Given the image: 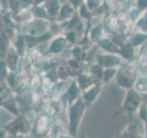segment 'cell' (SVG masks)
I'll return each instance as SVG.
<instances>
[{
    "instance_id": "6da1fadb",
    "label": "cell",
    "mask_w": 147,
    "mask_h": 138,
    "mask_svg": "<svg viewBox=\"0 0 147 138\" xmlns=\"http://www.w3.org/2000/svg\"><path fill=\"white\" fill-rule=\"evenodd\" d=\"M141 103L142 97L140 93H138L134 89H131L128 90L126 94L125 99H124L123 102V109L126 113L131 115L136 110L139 109Z\"/></svg>"
},
{
    "instance_id": "7a4b0ae2",
    "label": "cell",
    "mask_w": 147,
    "mask_h": 138,
    "mask_svg": "<svg viewBox=\"0 0 147 138\" xmlns=\"http://www.w3.org/2000/svg\"><path fill=\"white\" fill-rule=\"evenodd\" d=\"M132 70H134V69L132 67V64H127L123 68L119 69V71H118L116 78H117V82L121 87H124V89H131L133 83H134V78H132L134 76Z\"/></svg>"
},
{
    "instance_id": "3957f363",
    "label": "cell",
    "mask_w": 147,
    "mask_h": 138,
    "mask_svg": "<svg viewBox=\"0 0 147 138\" xmlns=\"http://www.w3.org/2000/svg\"><path fill=\"white\" fill-rule=\"evenodd\" d=\"M102 58H103V61L100 62L101 66L107 68H111L121 62L119 57L116 56L115 54H106V55H103Z\"/></svg>"
},
{
    "instance_id": "277c9868",
    "label": "cell",
    "mask_w": 147,
    "mask_h": 138,
    "mask_svg": "<svg viewBox=\"0 0 147 138\" xmlns=\"http://www.w3.org/2000/svg\"><path fill=\"white\" fill-rule=\"evenodd\" d=\"M145 41H147V33L144 32V33H137L131 38V44L132 45V47H136V46H139L142 44Z\"/></svg>"
},
{
    "instance_id": "5b68a950",
    "label": "cell",
    "mask_w": 147,
    "mask_h": 138,
    "mask_svg": "<svg viewBox=\"0 0 147 138\" xmlns=\"http://www.w3.org/2000/svg\"><path fill=\"white\" fill-rule=\"evenodd\" d=\"M119 53L128 60L132 59L133 58V47H132V45L130 43L125 44V46H124L123 48H121V50H119Z\"/></svg>"
},
{
    "instance_id": "8992f818",
    "label": "cell",
    "mask_w": 147,
    "mask_h": 138,
    "mask_svg": "<svg viewBox=\"0 0 147 138\" xmlns=\"http://www.w3.org/2000/svg\"><path fill=\"white\" fill-rule=\"evenodd\" d=\"M118 70L116 68L111 67V68H106L103 71V82L105 83H109V81H111V79L113 78V76H115L117 75Z\"/></svg>"
},
{
    "instance_id": "52a82bcc",
    "label": "cell",
    "mask_w": 147,
    "mask_h": 138,
    "mask_svg": "<svg viewBox=\"0 0 147 138\" xmlns=\"http://www.w3.org/2000/svg\"><path fill=\"white\" fill-rule=\"evenodd\" d=\"M134 89L138 92V93H140V92L147 93V77L138 79L137 82L135 83V89Z\"/></svg>"
},
{
    "instance_id": "ba28073f",
    "label": "cell",
    "mask_w": 147,
    "mask_h": 138,
    "mask_svg": "<svg viewBox=\"0 0 147 138\" xmlns=\"http://www.w3.org/2000/svg\"><path fill=\"white\" fill-rule=\"evenodd\" d=\"M138 112H139L140 119L145 122L147 120V104L144 102V101L141 103L139 109H138Z\"/></svg>"
},
{
    "instance_id": "9c48e42d",
    "label": "cell",
    "mask_w": 147,
    "mask_h": 138,
    "mask_svg": "<svg viewBox=\"0 0 147 138\" xmlns=\"http://www.w3.org/2000/svg\"><path fill=\"white\" fill-rule=\"evenodd\" d=\"M145 123V133H146V138H147V120L144 122Z\"/></svg>"
},
{
    "instance_id": "30bf717a",
    "label": "cell",
    "mask_w": 147,
    "mask_h": 138,
    "mask_svg": "<svg viewBox=\"0 0 147 138\" xmlns=\"http://www.w3.org/2000/svg\"><path fill=\"white\" fill-rule=\"evenodd\" d=\"M144 102H145L147 104V96H146V99H144Z\"/></svg>"
}]
</instances>
